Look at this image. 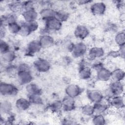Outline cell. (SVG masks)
I'll return each instance as SVG.
<instances>
[{
    "label": "cell",
    "mask_w": 125,
    "mask_h": 125,
    "mask_svg": "<svg viewBox=\"0 0 125 125\" xmlns=\"http://www.w3.org/2000/svg\"><path fill=\"white\" fill-rule=\"evenodd\" d=\"M17 76L19 83L21 85H27L33 79L30 67L25 63H21L17 67Z\"/></svg>",
    "instance_id": "obj_1"
},
{
    "label": "cell",
    "mask_w": 125,
    "mask_h": 125,
    "mask_svg": "<svg viewBox=\"0 0 125 125\" xmlns=\"http://www.w3.org/2000/svg\"><path fill=\"white\" fill-rule=\"evenodd\" d=\"M18 92L17 87L14 84L5 82H1L0 85V93L3 96H13Z\"/></svg>",
    "instance_id": "obj_2"
},
{
    "label": "cell",
    "mask_w": 125,
    "mask_h": 125,
    "mask_svg": "<svg viewBox=\"0 0 125 125\" xmlns=\"http://www.w3.org/2000/svg\"><path fill=\"white\" fill-rule=\"evenodd\" d=\"M34 66L38 71L40 72H45L50 69L51 65L47 60L39 58L34 62Z\"/></svg>",
    "instance_id": "obj_3"
},
{
    "label": "cell",
    "mask_w": 125,
    "mask_h": 125,
    "mask_svg": "<svg viewBox=\"0 0 125 125\" xmlns=\"http://www.w3.org/2000/svg\"><path fill=\"white\" fill-rule=\"evenodd\" d=\"M45 28L47 31H57L62 27V22L56 18H52L45 21Z\"/></svg>",
    "instance_id": "obj_4"
},
{
    "label": "cell",
    "mask_w": 125,
    "mask_h": 125,
    "mask_svg": "<svg viewBox=\"0 0 125 125\" xmlns=\"http://www.w3.org/2000/svg\"><path fill=\"white\" fill-rule=\"evenodd\" d=\"M87 50V48L86 44L82 42H80L76 44H74L71 53L73 57L75 58H79L85 54Z\"/></svg>",
    "instance_id": "obj_5"
},
{
    "label": "cell",
    "mask_w": 125,
    "mask_h": 125,
    "mask_svg": "<svg viewBox=\"0 0 125 125\" xmlns=\"http://www.w3.org/2000/svg\"><path fill=\"white\" fill-rule=\"evenodd\" d=\"M124 89V85L122 82L113 81L109 86V90L112 96L121 95Z\"/></svg>",
    "instance_id": "obj_6"
},
{
    "label": "cell",
    "mask_w": 125,
    "mask_h": 125,
    "mask_svg": "<svg viewBox=\"0 0 125 125\" xmlns=\"http://www.w3.org/2000/svg\"><path fill=\"white\" fill-rule=\"evenodd\" d=\"M65 91L66 96L74 99L81 94L83 90L77 84H70L66 87Z\"/></svg>",
    "instance_id": "obj_7"
},
{
    "label": "cell",
    "mask_w": 125,
    "mask_h": 125,
    "mask_svg": "<svg viewBox=\"0 0 125 125\" xmlns=\"http://www.w3.org/2000/svg\"><path fill=\"white\" fill-rule=\"evenodd\" d=\"M87 96L89 100L94 104L102 102L104 98L103 94L97 90L89 91L87 93Z\"/></svg>",
    "instance_id": "obj_8"
},
{
    "label": "cell",
    "mask_w": 125,
    "mask_h": 125,
    "mask_svg": "<svg viewBox=\"0 0 125 125\" xmlns=\"http://www.w3.org/2000/svg\"><path fill=\"white\" fill-rule=\"evenodd\" d=\"M90 10L94 15H102L106 10V5L103 2H98L92 4Z\"/></svg>",
    "instance_id": "obj_9"
},
{
    "label": "cell",
    "mask_w": 125,
    "mask_h": 125,
    "mask_svg": "<svg viewBox=\"0 0 125 125\" xmlns=\"http://www.w3.org/2000/svg\"><path fill=\"white\" fill-rule=\"evenodd\" d=\"M74 34L77 38L80 40H83L88 36L89 34V31L86 26L79 25L76 27Z\"/></svg>",
    "instance_id": "obj_10"
},
{
    "label": "cell",
    "mask_w": 125,
    "mask_h": 125,
    "mask_svg": "<svg viewBox=\"0 0 125 125\" xmlns=\"http://www.w3.org/2000/svg\"><path fill=\"white\" fill-rule=\"evenodd\" d=\"M111 72L108 69L103 67L97 71V78L102 82H106L111 79Z\"/></svg>",
    "instance_id": "obj_11"
},
{
    "label": "cell",
    "mask_w": 125,
    "mask_h": 125,
    "mask_svg": "<svg viewBox=\"0 0 125 125\" xmlns=\"http://www.w3.org/2000/svg\"><path fill=\"white\" fill-rule=\"evenodd\" d=\"M62 109L65 111H71L75 108V103L74 98L66 96L62 101Z\"/></svg>",
    "instance_id": "obj_12"
},
{
    "label": "cell",
    "mask_w": 125,
    "mask_h": 125,
    "mask_svg": "<svg viewBox=\"0 0 125 125\" xmlns=\"http://www.w3.org/2000/svg\"><path fill=\"white\" fill-rule=\"evenodd\" d=\"M39 42L42 48H48L52 46L54 40L52 36L46 34L41 36Z\"/></svg>",
    "instance_id": "obj_13"
},
{
    "label": "cell",
    "mask_w": 125,
    "mask_h": 125,
    "mask_svg": "<svg viewBox=\"0 0 125 125\" xmlns=\"http://www.w3.org/2000/svg\"><path fill=\"white\" fill-rule=\"evenodd\" d=\"M109 104L117 109L122 108L125 105L124 99L121 95L113 96L109 100Z\"/></svg>",
    "instance_id": "obj_14"
},
{
    "label": "cell",
    "mask_w": 125,
    "mask_h": 125,
    "mask_svg": "<svg viewBox=\"0 0 125 125\" xmlns=\"http://www.w3.org/2000/svg\"><path fill=\"white\" fill-rule=\"evenodd\" d=\"M22 15L26 22H31L36 21L38 14L35 9H32L23 11Z\"/></svg>",
    "instance_id": "obj_15"
},
{
    "label": "cell",
    "mask_w": 125,
    "mask_h": 125,
    "mask_svg": "<svg viewBox=\"0 0 125 125\" xmlns=\"http://www.w3.org/2000/svg\"><path fill=\"white\" fill-rule=\"evenodd\" d=\"M88 55L91 59H98L104 56V50L102 47H93L89 50Z\"/></svg>",
    "instance_id": "obj_16"
},
{
    "label": "cell",
    "mask_w": 125,
    "mask_h": 125,
    "mask_svg": "<svg viewBox=\"0 0 125 125\" xmlns=\"http://www.w3.org/2000/svg\"><path fill=\"white\" fill-rule=\"evenodd\" d=\"M31 104L28 99L23 98L18 99L15 103L16 106L18 109L21 111H25L30 106Z\"/></svg>",
    "instance_id": "obj_17"
},
{
    "label": "cell",
    "mask_w": 125,
    "mask_h": 125,
    "mask_svg": "<svg viewBox=\"0 0 125 125\" xmlns=\"http://www.w3.org/2000/svg\"><path fill=\"white\" fill-rule=\"evenodd\" d=\"M42 48L39 41H32L28 44L27 51L28 53L33 54L38 52Z\"/></svg>",
    "instance_id": "obj_18"
},
{
    "label": "cell",
    "mask_w": 125,
    "mask_h": 125,
    "mask_svg": "<svg viewBox=\"0 0 125 125\" xmlns=\"http://www.w3.org/2000/svg\"><path fill=\"white\" fill-rule=\"evenodd\" d=\"M55 12L56 11L54 10L53 9L50 8L46 7L42 9L41 10L40 14L42 19L45 21L48 19L54 18Z\"/></svg>",
    "instance_id": "obj_19"
},
{
    "label": "cell",
    "mask_w": 125,
    "mask_h": 125,
    "mask_svg": "<svg viewBox=\"0 0 125 125\" xmlns=\"http://www.w3.org/2000/svg\"><path fill=\"white\" fill-rule=\"evenodd\" d=\"M26 90L28 95H41L42 91V89L36 84L29 83L26 85Z\"/></svg>",
    "instance_id": "obj_20"
},
{
    "label": "cell",
    "mask_w": 125,
    "mask_h": 125,
    "mask_svg": "<svg viewBox=\"0 0 125 125\" xmlns=\"http://www.w3.org/2000/svg\"><path fill=\"white\" fill-rule=\"evenodd\" d=\"M125 77V72L121 69H116L111 72V79L113 81L122 82Z\"/></svg>",
    "instance_id": "obj_21"
},
{
    "label": "cell",
    "mask_w": 125,
    "mask_h": 125,
    "mask_svg": "<svg viewBox=\"0 0 125 125\" xmlns=\"http://www.w3.org/2000/svg\"><path fill=\"white\" fill-rule=\"evenodd\" d=\"M91 69L88 66L82 67L79 72V77L83 80H87L91 77Z\"/></svg>",
    "instance_id": "obj_22"
},
{
    "label": "cell",
    "mask_w": 125,
    "mask_h": 125,
    "mask_svg": "<svg viewBox=\"0 0 125 125\" xmlns=\"http://www.w3.org/2000/svg\"><path fill=\"white\" fill-rule=\"evenodd\" d=\"M0 111L3 114H9L12 110V104L8 101L1 102L0 104Z\"/></svg>",
    "instance_id": "obj_23"
},
{
    "label": "cell",
    "mask_w": 125,
    "mask_h": 125,
    "mask_svg": "<svg viewBox=\"0 0 125 125\" xmlns=\"http://www.w3.org/2000/svg\"><path fill=\"white\" fill-rule=\"evenodd\" d=\"M1 57L4 62L7 63H11L15 59L16 54L14 51L10 50L2 54Z\"/></svg>",
    "instance_id": "obj_24"
},
{
    "label": "cell",
    "mask_w": 125,
    "mask_h": 125,
    "mask_svg": "<svg viewBox=\"0 0 125 125\" xmlns=\"http://www.w3.org/2000/svg\"><path fill=\"white\" fill-rule=\"evenodd\" d=\"M94 110V114H103L107 109L106 104L102 103V102L97 103H94L93 105Z\"/></svg>",
    "instance_id": "obj_25"
},
{
    "label": "cell",
    "mask_w": 125,
    "mask_h": 125,
    "mask_svg": "<svg viewBox=\"0 0 125 125\" xmlns=\"http://www.w3.org/2000/svg\"><path fill=\"white\" fill-rule=\"evenodd\" d=\"M8 7L12 12H18L23 10V4L20 1H13L8 4Z\"/></svg>",
    "instance_id": "obj_26"
},
{
    "label": "cell",
    "mask_w": 125,
    "mask_h": 125,
    "mask_svg": "<svg viewBox=\"0 0 125 125\" xmlns=\"http://www.w3.org/2000/svg\"><path fill=\"white\" fill-rule=\"evenodd\" d=\"M7 26L8 31L12 34H16L20 32L21 25L17 23V21L10 23Z\"/></svg>",
    "instance_id": "obj_27"
},
{
    "label": "cell",
    "mask_w": 125,
    "mask_h": 125,
    "mask_svg": "<svg viewBox=\"0 0 125 125\" xmlns=\"http://www.w3.org/2000/svg\"><path fill=\"white\" fill-rule=\"evenodd\" d=\"M93 124L95 125H102L105 124V119L102 114H96L92 120Z\"/></svg>",
    "instance_id": "obj_28"
},
{
    "label": "cell",
    "mask_w": 125,
    "mask_h": 125,
    "mask_svg": "<svg viewBox=\"0 0 125 125\" xmlns=\"http://www.w3.org/2000/svg\"><path fill=\"white\" fill-rule=\"evenodd\" d=\"M82 113L87 116H90L94 114L93 106L89 104L83 105L81 109Z\"/></svg>",
    "instance_id": "obj_29"
},
{
    "label": "cell",
    "mask_w": 125,
    "mask_h": 125,
    "mask_svg": "<svg viewBox=\"0 0 125 125\" xmlns=\"http://www.w3.org/2000/svg\"><path fill=\"white\" fill-rule=\"evenodd\" d=\"M28 99L31 104H41L43 103V100L39 95H28Z\"/></svg>",
    "instance_id": "obj_30"
},
{
    "label": "cell",
    "mask_w": 125,
    "mask_h": 125,
    "mask_svg": "<svg viewBox=\"0 0 125 125\" xmlns=\"http://www.w3.org/2000/svg\"><path fill=\"white\" fill-rule=\"evenodd\" d=\"M115 41L120 46H124L125 44V33L123 32H119L115 36Z\"/></svg>",
    "instance_id": "obj_31"
},
{
    "label": "cell",
    "mask_w": 125,
    "mask_h": 125,
    "mask_svg": "<svg viewBox=\"0 0 125 125\" xmlns=\"http://www.w3.org/2000/svg\"><path fill=\"white\" fill-rule=\"evenodd\" d=\"M68 17V14L62 11H56L55 18L62 22V21H65L67 20Z\"/></svg>",
    "instance_id": "obj_32"
},
{
    "label": "cell",
    "mask_w": 125,
    "mask_h": 125,
    "mask_svg": "<svg viewBox=\"0 0 125 125\" xmlns=\"http://www.w3.org/2000/svg\"><path fill=\"white\" fill-rule=\"evenodd\" d=\"M51 109L55 112H57L62 109V102L60 101H55L53 103L51 104Z\"/></svg>",
    "instance_id": "obj_33"
},
{
    "label": "cell",
    "mask_w": 125,
    "mask_h": 125,
    "mask_svg": "<svg viewBox=\"0 0 125 125\" xmlns=\"http://www.w3.org/2000/svg\"><path fill=\"white\" fill-rule=\"evenodd\" d=\"M10 46L8 43L3 40L2 39L0 40V50L1 54L10 50Z\"/></svg>",
    "instance_id": "obj_34"
},
{
    "label": "cell",
    "mask_w": 125,
    "mask_h": 125,
    "mask_svg": "<svg viewBox=\"0 0 125 125\" xmlns=\"http://www.w3.org/2000/svg\"><path fill=\"white\" fill-rule=\"evenodd\" d=\"M6 33V30L5 29V26H0V39H2V38L4 37Z\"/></svg>",
    "instance_id": "obj_35"
},
{
    "label": "cell",
    "mask_w": 125,
    "mask_h": 125,
    "mask_svg": "<svg viewBox=\"0 0 125 125\" xmlns=\"http://www.w3.org/2000/svg\"><path fill=\"white\" fill-rule=\"evenodd\" d=\"M89 2H90V1H85V0H81V1H79V2H80L81 4H83L85 3H87Z\"/></svg>",
    "instance_id": "obj_36"
}]
</instances>
